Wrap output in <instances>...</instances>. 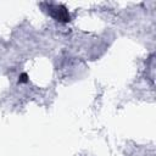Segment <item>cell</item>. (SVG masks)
<instances>
[{
  "instance_id": "cell-1",
  "label": "cell",
  "mask_w": 156,
  "mask_h": 156,
  "mask_svg": "<svg viewBox=\"0 0 156 156\" xmlns=\"http://www.w3.org/2000/svg\"><path fill=\"white\" fill-rule=\"evenodd\" d=\"M49 9H50L51 16L55 20H57L60 22H68L69 21V15H68V12H67V10L65 7H62L60 5L58 6L54 5V6H49Z\"/></svg>"
},
{
  "instance_id": "cell-2",
  "label": "cell",
  "mask_w": 156,
  "mask_h": 156,
  "mask_svg": "<svg viewBox=\"0 0 156 156\" xmlns=\"http://www.w3.org/2000/svg\"><path fill=\"white\" fill-rule=\"evenodd\" d=\"M26 82H28V76L27 73H22L20 77V83H26Z\"/></svg>"
}]
</instances>
